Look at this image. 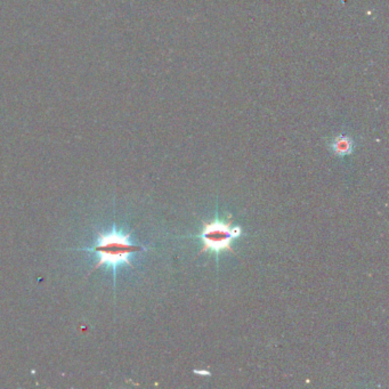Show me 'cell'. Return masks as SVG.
Wrapping results in <instances>:
<instances>
[{
    "mask_svg": "<svg viewBox=\"0 0 389 389\" xmlns=\"http://www.w3.org/2000/svg\"><path fill=\"white\" fill-rule=\"evenodd\" d=\"M145 248L141 247L130 241V235L118 231L113 228L111 231L100 233L96 244L93 248H83L79 251H92L97 256V262L93 267L90 273L95 272L101 267H108L113 271L119 266L132 265V256L134 253L144 251Z\"/></svg>",
    "mask_w": 389,
    "mask_h": 389,
    "instance_id": "6da1fadb",
    "label": "cell"
},
{
    "mask_svg": "<svg viewBox=\"0 0 389 389\" xmlns=\"http://www.w3.org/2000/svg\"><path fill=\"white\" fill-rule=\"evenodd\" d=\"M242 235L240 226H233L232 216H228V221L212 219V222L203 223V232L200 239L203 241L201 253H212L215 255L223 251L235 253L232 242Z\"/></svg>",
    "mask_w": 389,
    "mask_h": 389,
    "instance_id": "7a4b0ae2",
    "label": "cell"
},
{
    "mask_svg": "<svg viewBox=\"0 0 389 389\" xmlns=\"http://www.w3.org/2000/svg\"><path fill=\"white\" fill-rule=\"evenodd\" d=\"M351 148H353V143L348 137H338V138H335V143H333V151H335V154H349L351 152Z\"/></svg>",
    "mask_w": 389,
    "mask_h": 389,
    "instance_id": "3957f363",
    "label": "cell"
}]
</instances>
